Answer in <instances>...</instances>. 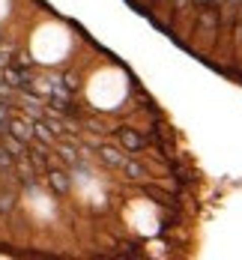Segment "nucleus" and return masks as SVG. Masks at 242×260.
Here are the masks:
<instances>
[{"mask_svg":"<svg viewBox=\"0 0 242 260\" xmlns=\"http://www.w3.org/2000/svg\"><path fill=\"white\" fill-rule=\"evenodd\" d=\"M33 135H36L39 141H45V144H54V141H57V135H54V132H48V126H45V123H36V126H33Z\"/></svg>","mask_w":242,"mask_h":260,"instance_id":"obj_2","label":"nucleus"},{"mask_svg":"<svg viewBox=\"0 0 242 260\" xmlns=\"http://www.w3.org/2000/svg\"><path fill=\"white\" fill-rule=\"evenodd\" d=\"M6 126H9V108H3V105H0V132L6 129Z\"/></svg>","mask_w":242,"mask_h":260,"instance_id":"obj_5","label":"nucleus"},{"mask_svg":"<svg viewBox=\"0 0 242 260\" xmlns=\"http://www.w3.org/2000/svg\"><path fill=\"white\" fill-rule=\"evenodd\" d=\"M12 135H15V138H21V141H30V138H33V129H27L24 123H12Z\"/></svg>","mask_w":242,"mask_h":260,"instance_id":"obj_3","label":"nucleus"},{"mask_svg":"<svg viewBox=\"0 0 242 260\" xmlns=\"http://www.w3.org/2000/svg\"><path fill=\"white\" fill-rule=\"evenodd\" d=\"M51 185L57 191H66V185H69V182H66V174H51Z\"/></svg>","mask_w":242,"mask_h":260,"instance_id":"obj_4","label":"nucleus"},{"mask_svg":"<svg viewBox=\"0 0 242 260\" xmlns=\"http://www.w3.org/2000/svg\"><path fill=\"white\" fill-rule=\"evenodd\" d=\"M120 141H123L129 150H141V144H144V141H141V138H137L132 129H123V132H120Z\"/></svg>","mask_w":242,"mask_h":260,"instance_id":"obj_1","label":"nucleus"}]
</instances>
